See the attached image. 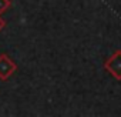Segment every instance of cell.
Returning a JSON list of instances; mask_svg holds the SVG:
<instances>
[{"instance_id": "1", "label": "cell", "mask_w": 121, "mask_h": 117, "mask_svg": "<svg viewBox=\"0 0 121 117\" xmlns=\"http://www.w3.org/2000/svg\"><path fill=\"white\" fill-rule=\"evenodd\" d=\"M104 69L115 80H121V50H115L104 62Z\"/></svg>"}, {"instance_id": "2", "label": "cell", "mask_w": 121, "mask_h": 117, "mask_svg": "<svg viewBox=\"0 0 121 117\" xmlns=\"http://www.w3.org/2000/svg\"><path fill=\"white\" fill-rule=\"evenodd\" d=\"M17 70V64L12 60V58L3 53L0 54V80L2 81H6L9 80Z\"/></svg>"}, {"instance_id": "3", "label": "cell", "mask_w": 121, "mask_h": 117, "mask_svg": "<svg viewBox=\"0 0 121 117\" xmlns=\"http://www.w3.org/2000/svg\"><path fill=\"white\" fill-rule=\"evenodd\" d=\"M10 7H12L10 0H0V14H3L4 12H7Z\"/></svg>"}, {"instance_id": "4", "label": "cell", "mask_w": 121, "mask_h": 117, "mask_svg": "<svg viewBox=\"0 0 121 117\" xmlns=\"http://www.w3.org/2000/svg\"><path fill=\"white\" fill-rule=\"evenodd\" d=\"M4 27H6V22H4V19L2 16H0V32H2Z\"/></svg>"}]
</instances>
